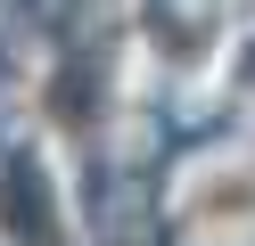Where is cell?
<instances>
[{"label":"cell","instance_id":"1","mask_svg":"<svg viewBox=\"0 0 255 246\" xmlns=\"http://www.w3.org/2000/svg\"><path fill=\"white\" fill-rule=\"evenodd\" d=\"M173 213H181V230L206 238V246L255 238V156H206V164H189Z\"/></svg>","mask_w":255,"mask_h":246}]
</instances>
